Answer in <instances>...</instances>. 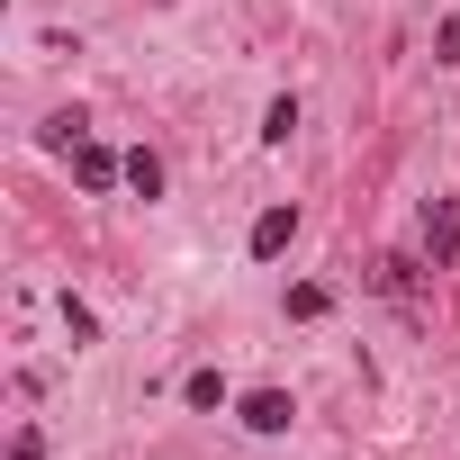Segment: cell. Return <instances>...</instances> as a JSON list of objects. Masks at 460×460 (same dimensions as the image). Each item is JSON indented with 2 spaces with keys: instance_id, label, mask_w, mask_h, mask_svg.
Instances as JSON below:
<instances>
[{
  "instance_id": "6da1fadb",
  "label": "cell",
  "mask_w": 460,
  "mask_h": 460,
  "mask_svg": "<svg viewBox=\"0 0 460 460\" xmlns=\"http://www.w3.org/2000/svg\"><path fill=\"white\" fill-rule=\"evenodd\" d=\"M289 244H298V208L280 199V208H262V217H253V235H244V253H253V262H280Z\"/></svg>"
},
{
  "instance_id": "7a4b0ae2",
  "label": "cell",
  "mask_w": 460,
  "mask_h": 460,
  "mask_svg": "<svg viewBox=\"0 0 460 460\" xmlns=\"http://www.w3.org/2000/svg\"><path fill=\"white\" fill-rule=\"evenodd\" d=\"M424 262H433V271L460 262V199H433V208H424Z\"/></svg>"
},
{
  "instance_id": "3957f363",
  "label": "cell",
  "mask_w": 460,
  "mask_h": 460,
  "mask_svg": "<svg viewBox=\"0 0 460 460\" xmlns=\"http://www.w3.org/2000/svg\"><path fill=\"white\" fill-rule=\"evenodd\" d=\"M235 415H244V433H289V424H298V397H289V388H253Z\"/></svg>"
},
{
  "instance_id": "277c9868",
  "label": "cell",
  "mask_w": 460,
  "mask_h": 460,
  "mask_svg": "<svg viewBox=\"0 0 460 460\" xmlns=\"http://www.w3.org/2000/svg\"><path fill=\"white\" fill-rule=\"evenodd\" d=\"M73 181H82V190H118V181H127V154H109V145L82 136V145H73Z\"/></svg>"
},
{
  "instance_id": "5b68a950",
  "label": "cell",
  "mask_w": 460,
  "mask_h": 460,
  "mask_svg": "<svg viewBox=\"0 0 460 460\" xmlns=\"http://www.w3.org/2000/svg\"><path fill=\"white\" fill-rule=\"evenodd\" d=\"M415 271H424L415 253H379V262H370V289H388V298H406V289H415Z\"/></svg>"
},
{
  "instance_id": "8992f818",
  "label": "cell",
  "mask_w": 460,
  "mask_h": 460,
  "mask_svg": "<svg viewBox=\"0 0 460 460\" xmlns=\"http://www.w3.org/2000/svg\"><path fill=\"white\" fill-rule=\"evenodd\" d=\"M181 397H190L199 415H217V406L235 397V388H226V370H190V379H181Z\"/></svg>"
},
{
  "instance_id": "52a82bcc",
  "label": "cell",
  "mask_w": 460,
  "mask_h": 460,
  "mask_svg": "<svg viewBox=\"0 0 460 460\" xmlns=\"http://www.w3.org/2000/svg\"><path fill=\"white\" fill-rule=\"evenodd\" d=\"M127 190H136V199H163V154L136 145V154H127Z\"/></svg>"
},
{
  "instance_id": "ba28073f",
  "label": "cell",
  "mask_w": 460,
  "mask_h": 460,
  "mask_svg": "<svg viewBox=\"0 0 460 460\" xmlns=\"http://www.w3.org/2000/svg\"><path fill=\"white\" fill-rule=\"evenodd\" d=\"M280 307H289V316H298V325H316V316H325V307H334V289H325V280H298V289H289V298H280Z\"/></svg>"
},
{
  "instance_id": "9c48e42d",
  "label": "cell",
  "mask_w": 460,
  "mask_h": 460,
  "mask_svg": "<svg viewBox=\"0 0 460 460\" xmlns=\"http://www.w3.org/2000/svg\"><path fill=\"white\" fill-rule=\"evenodd\" d=\"M289 136H298V100H289V91H280V100H271V109H262V145H289Z\"/></svg>"
},
{
  "instance_id": "30bf717a",
  "label": "cell",
  "mask_w": 460,
  "mask_h": 460,
  "mask_svg": "<svg viewBox=\"0 0 460 460\" xmlns=\"http://www.w3.org/2000/svg\"><path fill=\"white\" fill-rule=\"evenodd\" d=\"M82 127H91V118H82V109H55V118H46V127H37V136H46V145H55V154H73V145H82Z\"/></svg>"
},
{
  "instance_id": "8fae6325",
  "label": "cell",
  "mask_w": 460,
  "mask_h": 460,
  "mask_svg": "<svg viewBox=\"0 0 460 460\" xmlns=\"http://www.w3.org/2000/svg\"><path fill=\"white\" fill-rule=\"evenodd\" d=\"M64 325H73V343H100V316H91L73 289H64Z\"/></svg>"
},
{
  "instance_id": "7c38bea8",
  "label": "cell",
  "mask_w": 460,
  "mask_h": 460,
  "mask_svg": "<svg viewBox=\"0 0 460 460\" xmlns=\"http://www.w3.org/2000/svg\"><path fill=\"white\" fill-rule=\"evenodd\" d=\"M10 460H46V433H37V424H19V433H10Z\"/></svg>"
}]
</instances>
